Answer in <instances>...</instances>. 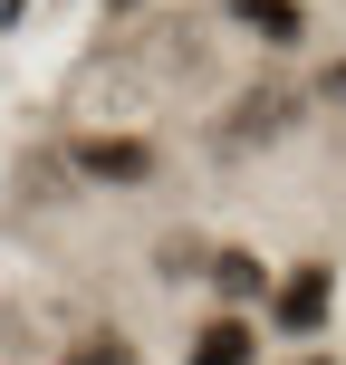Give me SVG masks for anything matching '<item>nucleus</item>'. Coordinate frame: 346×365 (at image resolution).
<instances>
[{
  "label": "nucleus",
  "instance_id": "39448f33",
  "mask_svg": "<svg viewBox=\"0 0 346 365\" xmlns=\"http://www.w3.org/2000/svg\"><path fill=\"white\" fill-rule=\"evenodd\" d=\"M212 279H221V298H260V289H270V269H260L250 250H221V259H212Z\"/></svg>",
  "mask_w": 346,
  "mask_h": 365
},
{
  "label": "nucleus",
  "instance_id": "6e6552de",
  "mask_svg": "<svg viewBox=\"0 0 346 365\" xmlns=\"http://www.w3.org/2000/svg\"><path fill=\"white\" fill-rule=\"evenodd\" d=\"M298 365H337V356H298Z\"/></svg>",
  "mask_w": 346,
  "mask_h": 365
},
{
  "label": "nucleus",
  "instance_id": "f257e3e1",
  "mask_svg": "<svg viewBox=\"0 0 346 365\" xmlns=\"http://www.w3.org/2000/svg\"><path fill=\"white\" fill-rule=\"evenodd\" d=\"M87 182H116V192H135V182H154V145L145 135H77V154H68Z\"/></svg>",
  "mask_w": 346,
  "mask_h": 365
},
{
  "label": "nucleus",
  "instance_id": "20e7f679",
  "mask_svg": "<svg viewBox=\"0 0 346 365\" xmlns=\"http://www.w3.org/2000/svg\"><path fill=\"white\" fill-rule=\"evenodd\" d=\"M250 356H260L250 317H212V327L193 336V365H250Z\"/></svg>",
  "mask_w": 346,
  "mask_h": 365
},
{
  "label": "nucleus",
  "instance_id": "0eeeda50",
  "mask_svg": "<svg viewBox=\"0 0 346 365\" xmlns=\"http://www.w3.org/2000/svg\"><path fill=\"white\" fill-rule=\"evenodd\" d=\"M327 96H337V106H346V58H337V68H327Z\"/></svg>",
  "mask_w": 346,
  "mask_h": 365
},
{
  "label": "nucleus",
  "instance_id": "f03ea898",
  "mask_svg": "<svg viewBox=\"0 0 346 365\" xmlns=\"http://www.w3.org/2000/svg\"><path fill=\"white\" fill-rule=\"evenodd\" d=\"M221 10H231V19H240L250 38H270V48L308 38V10H298V0H221Z\"/></svg>",
  "mask_w": 346,
  "mask_h": 365
},
{
  "label": "nucleus",
  "instance_id": "7ed1b4c3",
  "mask_svg": "<svg viewBox=\"0 0 346 365\" xmlns=\"http://www.w3.org/2000/svg\"><path fill=\"white\" fill-rule=\"evenodd\" d=\"M317 317H327V269H317V259H308V269H298L289 289H279V327H289V336H308Z\"/></svg>",
  "mask_w": 346,
  "mask_h": 365
},
{
  "label": "nucleus",
  "instance_id": "423d86ee",
  "mask_svg": "<svg viewBox=\"0 0 346 365\" xmlns=\"http://www.w3.org/2000/svg\"><path fill=\"white\" fill-rule=\"evenodd\" d=\"M68 365H135V346H126V336H77Z\"/></svg>",
  "mask_w": 346,
  "mask_h": 365
}]
</instances>
